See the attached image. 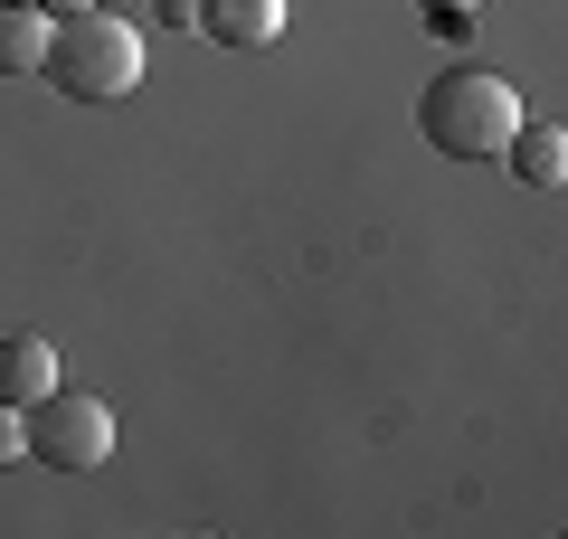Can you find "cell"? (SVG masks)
Here are the masks:
<instances>
[{"label":"cell","mask_w":568,"mask_h":539,"mask_svg":"<svg viewBox=\"0 0 568 539\" xmlns=\"http://www.w3.org/2000/svg\"><path fill=\"white\" fill-rule=\"evenodd\" d=\"M521 123V85L493 77V67H446V77L417 95V133L446 161H493Z\"/></svg>","instance_id":"obj_1"},{"label":"cell","mask_w":568,"mask_h":539,"mask_svg":"<svg viewBox=\"0 0 568 539\" xmlns=\"http://www.w3.org/2000/svg\"><path fill=\"white\" fill-rule=\"evenodd\" d=\"M48 85L67 104H123L142 85V29L114 20V10H77V20L48 29Z\"/></svg>","instance_id":"obj_2"},{"label":"cell","mask_w":568,"mask_h":539,"mask_svg":"<svg viewBox=\"0 0 568 539\" xmlns=\"http://www.w3.org/2000/svg\"><path fill=\"white\" fill-rule=\"evenodd\" d=\"M29 455H39L48 474H95V464L114 455V407L48 388V398L29 407Z\"/></svg>","instance_id":"obj_3"},{"label":"cell","mask_w":568,"mask_h":539,"mask_svg":"<svg viewBox=\"0 0 568 539\" xmlns=\"http://www.w3.org/2000/svg\"><path fill=\"white\" fill-rule=\"evenodd\" d=\"M200 39H219V48H275L284 39V0H200Z\"/></svg>","instance_id":"obj_4"},{"label":"cell","mask_w":568,"mask_h":539,"mask_svg":"<svg viewBox=\"0 0 568 539\" xmlns=\"http://www.w3.org/2000/svg\"><path fill=\"white\" fill-rule=\"evenodd\" d=\"M503 161H511L521 190H559V180H568V133H559V123H540V114H521V123H511V142H503Z\"/></svg>","instance_id":"obj_5"},{"label":"cell","mask_w":568,"mask_h":539,"mask_svg":"<svg viewBox=\"0 0 568 539\" xmlns=\"http://www.w3.org/2000/svg\"><path fill=\"white\" fill-rule=\"evenodd\" d=\"M48 388H58V350H48L39 332H0V398H10V407H39Z\"/></svg>","instance_id":"obj_6"},{"label":"cell","mask_w":568,"mask_h":539,"mask_svg":"<svg viewBox=\"0 0 568 539\" xmlns=\"http://www.w3.org/2000/svg\"><path fill=\"white\" fill-rule=\"evenodd\" d=\"M48 29H58V10H39V0H0V77H39V67H48Z\"/></svg>","instance_id":"obj_7"},{"label":"cell","mask_w":568,"mask_h":539,"mask_svg":"<svg viewBox=\"0 0 568 539\" xmlns=\"http://www.w3.org/2000/svg\"><path fill=\"white\" fill-rule=\"evenodd\" d=\"M417 10H426V29H436V39H465V20L484 10V0H417Z\"/></svg>","instance_id":"obj_8"},{"label":"cell","mask_w":568,"mask_h":539,"mask_svg":"<svg viewBox=\"0 0 568 539\" xmlns=\"http://www.w3.org/2000/svg\"><path fill=\"white\" fill-rule=\"evenodd\" d=\"M20 455H29V407H10V398H0V474H10Z\"/></svg>","instance_id":"obj_9"},{"label":"cell","mask_w":568,"mask_h":539,"mask_svg":"<svg viewBox=\"0 0 568 539\" xmlns=\"http://www.w3.org/2000/svg\"><path fill=\"white\" fill-rule=\"evenodd\" d=\"M162 20H171V29H190V20H200V0H162Z\"/></svg>","instance_id":"obj_10"},{"label":"cell","mask_w":568,"mask_h":539,"mask_svg":"<svg viewBox=\"0 0 568 539\" xmlns=\"http://www.w3.org/2000/svg\"><path fill=\"white\" fill-rule=\"evenodd\" d=\"M48 10H58V20H77V10H95V0H48Z\"/></svg>","instance_id":"obj_11"},{"label":"cell","mask_w":568,"mask_h":539,"mask_svg":"<svg viewBox=\"0 0 568 539\" xmlns=\"http://www.w3.org/2000/svg\"><path fill=\"white\" fill-rule=\"evenodd\" d=\"M39 10H48V0H39Z\"/></svg>","instance_id":"obj_12"}]
</instances>
